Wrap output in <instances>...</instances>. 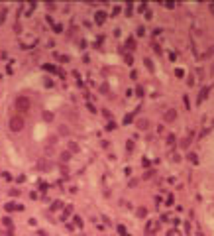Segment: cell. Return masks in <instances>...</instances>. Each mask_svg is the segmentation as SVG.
<instances>
[{
  "instance_id": "1",
  "label": "cell",
  "mask_w": 214,
  "mask_h": 236,
  "mask_svg": "<svg viewBox=\"0 0 214 236\" xmlns=\"http://www.w3.org/2000/svg\"><path fill=\"white\" fill-rule=\"evenodd\" d=\"M163 118H165V122H173V120L177 118V110H175V108H169V110L165 112V116H163Z\"/></svg>"
},
{
  "instance_id": "2",
  "label": "cell",
  "mask_w": 214,
  "mask_h": 236,
  "mask_svg": "<svg viewBox=\"0 0 214 236\" xmlns=\"http://www.w3.org/2000/svg\"><path fill=\"white\" fill-rule=\"evenodd\" d=\"M22 126H24V122H22V120H18V118H14V120H12V128H14V130H20Z\"/></svg>"
},
{
  "instance_id": "3",
  "label": "cell",
  "mask_w": 214,
  "mask_h": 236,
  "mask_svg": "<svg viewBox=\"0 0 214 236\" xmlns=\"http://www.w3.org/2000/svg\"><path fill=\"white\" fill-rule=\"evenodd\" d=\"M155 226H157V224L155 222H149V226H147V236H153V232H155Z\"/></svg>"
},
{
  "instance_id": "4",
  "label": "cell",
  "mask_w": 214,
  "mask_h": 236,
  "mask_svg": "<svg viewBox=\"0 0 214 236\" xmlns=\"http://www.w3.org/2000/svg\"><path fill=\"white\" fill-rule=\"evenodd\" d=\"M206 95H208V89H202V92H201V97H198V102H202L204 98H206Z\"/></svg>"
},
{
  "instance_id": "5",
  "label": "cell",
  "mask_w": 214,
  "mask_h": 236,
  "mask_svg": "<svg viewBox=\"0 0 214 236\" xmlns=\"http://www.w3.org/2000/svg\"><path fill=\"white\" fill-rule=\"evenodd\" d=\"M188 159H191L193 163H198V157H196L195 154H188Z\"/></svg>"
}]
</instances>
